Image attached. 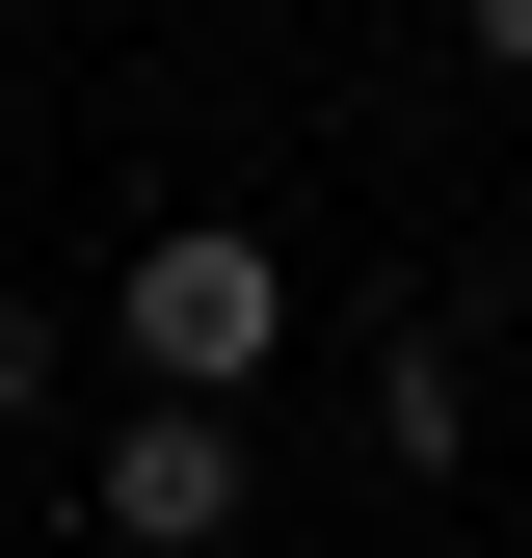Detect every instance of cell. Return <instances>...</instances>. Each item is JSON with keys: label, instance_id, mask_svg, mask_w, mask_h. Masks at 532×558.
Listing matches in <instances>:
<instances>
[{"label": "cell", "instance_id": "cell-1", "mask_svg": "<svg viewBox=\"0 0 532 558\" xmlns=\"http://www.w3.org/2000/svg\"><path fill=\"white\" fill-rule=\"evenodd\" d=\"M107 345H133V399H214V426H240V373L293 345V266H266L240 214H186V240H133V293H107Z\"/></svg>", "mask_w": 532, "mask_h": 558}, {"label": "cell", "instance_id": "cell-2", "mask_svg": "<svg viewBox=\"0 0 532 558\" xmlns=\"http://www.w3.org/2000/svg\"><path fill=\"white\" fill-rule=\"evenodd\" d=\"M81 532H107V558H214V532H240V426H214V399H133L107 478H81Z\"/></svg>", "mask_w": 532, "mask_h": 558}, {"label": "cell", "instance_id": "cell-3", "mask_svg": "<svg viewBox=\"0 0 532 558\" xmlns=\"http://www.w3.org/2000/svg\"><path fill=\"white\" fill-rule=\"evenodd\" d=\"M373 452H399V478L480 452V345H452V319H399V345H373Z\"/></svg>", "mask_w": 532, "mask_h": 558}, {"label": "cell", "instance_id": "cell-4", "mask_svg": "<svg viewBox=\"0 0 532 558\" xmlns=\"http://www.w3.org/2000/svg\"><path fill=\"white\" fill-rule=\"evenodd\" d=\"M27 399H53V319H27V293H0V426H27Z\"/></svg>", "mask_w": 532, "mask_h": 558}, {"label": "cell", "instance_id": "cell-5", "mask_svg": "<svg viewBox=\"0 0 532 558\" xmlns=\"http://www.w3.org/2000/svg\"><path fill=\"white\" fill-rule=\"evenodd\" d=\"M452 27H480V81H532V0H452Z\"/></svg>", "mask_w": 532, "mask_h": 558}]
</instances>
